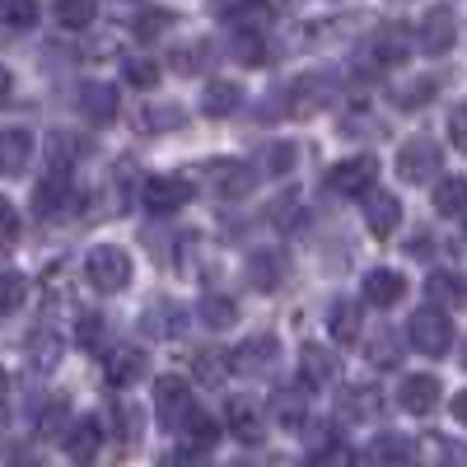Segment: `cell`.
I'll use <instances>...</instances> for the list:
<instances>
[{
  "label": "cell",
  "mask_w": 467,
  "mask_h": 467,
  "mask_svg": "<svg viewBox=\"0 0 467 467\" xmlns=\"http://www.w3.org/2000/svg\"><path fill=\"white\" fill-rule=\"evenodd\" d=\"M85 281H89L99 295H122V290L131 285V257H127V248H117V244L89 248V257H85Z\"/></svg>",
  "instance_id": "obj_1"
},
{
  "label": "cell",
  "mask_w": 467,
  "mask_h": 467,
  "mask_svg": "<svg viewBox=\"0 0 467 467\" xmlns=\"http://www.w3.org/2000/svg\"><path fill=\"white\" fill-rule=\"evenodd\" d=\"M407 341H411V350H420V356H431V360H440V356H449V346H453V323H449V314L444 308H416L411 314V327H407Z\"/></svg>",
  "instance_id": "obj_2"
},
{
  "label": "cell",
  "mask_w": 467,
  "mask_h": 467,
  "mask_svg": "<svg viewBox=\"0 0 467 467\" xmlns=\"http://www.w3.org/2000/svg\"><path fill=\"white\" fill-rule=\"evenodd\" d=\"M374 182H379V160L374 154H350V160H341V164H332L323 173V187L337 192V197H369Z\"/></svg>",
  "instance_id": "obj_3"
},
{
  "label": "cell",
  "mask_w": 467,
  "mask_h": 467,
  "mask_svg": "<svg viewBox=\"0 0 467 467\" xmlns=\"http://www.w3.org/2000/svg\"><path fill=\"white\" fill-rule=\"evenodd\" d=\"M154 411H160V425L164 431H187L192 420H197V398H192V388L182 379H160L154 383Z\"/></svg>",
  "instance_id": "obj_4"
},
{
  "label": "cell",
  "mask_w": 467,
  "mask_h": 467,
  "mask_svg": "<svg viewBox=\"0 0 467 467\" xmlns=\"http://www.w3.org/2000/svg\"><path fill=\"white\" fill-rule=\"evenodd\" d=\"M444 164V150L431 136H411L398 145V178L402 182H431Z\"/></svg>",
  "instance_id": "obj_5"
},
{
  "label": "cell",
  "mask_w": 467,
  "mask_h": 467,
  "mask_svg": "<svg viewBox=\"0 0 467 467\" xmlns=\"http://www.w3.org/2000/svg\"><path fill=\"white\" fill-rule=\"evenodd\" d=\"M458 43V19H453V10H431L420 19V28H416V47L420 52H431V57H444L449 47Z\"/></svg>",
  "instance_id": "obj_6"
},
{
  "label": "cell",
  "mask_w": 467,
  "mask_h": 467,
  "mask_svg": "<svg viewBox=\"0 0 467 467\" xmlns=\"http://www.w3.org/2000/svg\"><path fill=\"white\" fill-rule=\"evenodd\" d=\"M327 99H332V80H327V75H299V80L285 89V112L290 117H314Z\"/></svg>",
  "instance_id": "obj_7"
},
{
  "label": "cell",
  "mask_w": 467,
  "mask_h": 467,
  "mask_svg": "<svg viewBox=\"0 0 467 467\" xmlns=\"http://www.w3.org/2000/svg\"><path fill=\"white\" fill-rule=\"evenodd\" d=\"M140 202L150 206V211H160V215H169V211H182L187 202H192V182L187 178H145V187H140Z\"/></svg>",
  "instance_id": "obj_8"
},
{
  "label": "cell",
  "mask_w": 467,
  "mask_h": 467,
  "mask_svg": "<svg viewBox=\"0 0 467 467\" xmlns=\"http://www.w3.org/2000/svg\"><path fill=\"white\" fill-rule=\"evenodd\" d=\"M398 407L407 416H431L440 407V379L435 374H407L398 383Z\"/></svg>",
  "instance_id": "obj_9"
},
{
  "label": "cell",
  "mask_w": 467,
  "mask_h": 467,
  "mask_svg": "<svg viewBox=\"0 0 467 467\" xmlns=\"http://www.w3.org/2000/svg\"><path fill=\"white\" fill-rule=\"evenodd\" d=\"M365 224H369L374 239H393L398 224H402L398 192H369V197H365Z\"/></svg>",
  "instance_id": "obj_10"
},
{
  "label": "cell",
  "mask_w": 467,
  "mask_h": 467,
  "mask_svg": "<svg viewBox=\"0 0 467 467\" xmlns=\"http://www.w3.org/2000/svg\"><path fill=\"white\" fill-rule=\"evenodd\" d=\"M276 360H281V341L276 337H248L229 356V369H239V374H266Z\"/></svg>",
  "instance_id": "obj_11"
},
{
  "label": "cell",
  "mask_w": 467,
  "mask_h": 467,
  "mask_svg": "<svg viewBox=\"0 0 467 467\" xmlns=\"http://www.w3.org/2000/svg\"><path fill=\"white\" fill-rule=\"evenodd\" d=\"M425 295H431V304L435 308H462L467 304V276L462 271H453V266H435L431 276H425Z\"/></svg>",
  "instance_id": "obj_12"
},
{
  "label": "cell",
  "mask_w": 467,
  "mask_h": 467,
  "mask_svg": "<svg viewBox=\"0 0 467 467\" xmlns=\"http://www.w3.org/2000/svg\"><path fill=\"white\" fill-rule=\"evenodd\" d=\"M402 295H407V276L393 271V266H374L365 276V285H360V299L374 304V308H393Z\"/></svg>",
  "instance_id": "obj_13"
},
{
  "label": "cell",
  "mask_w": 467,
  "mask_h": 467,
  "mask_svg": "<svg viewBox=\"0 0 467 467\" xmlns=\"http://www.w3.org/2000/svg\"><path fill=\"white\" fill-rule=\"evenodd\" d=\"M206 178H211V187L220 192V197H248L253 182H257V169H248L244 160H215L206 169Z\"/></svg>",
  "instance_id": "obj_14"
},
{
  "label": "cell",
  "mask_w": 467,
  "mask_h": 467,
  "mask_svg": "<svg viewBox=\"0 0 467 467\" xmlns=\"http://www.w3.org/2000/svg\"><path fill=\"white\" fill-rule=\"evenodd\" d=\"M365 467H416V444L407 435H379L365 449Z\"/></svg>",
  "instance_id": "obj_15"
},
{
  "label": "cell",
  "mask_w": 467,
  "mask_h": 467,
  "mask_svg": "<svg viewBox=\"0 0 467 467\" xmlns=\"http://www.w3.org/2000/svg\"><path fill=\"white\" fill-rule=\"evenodd\" d=\"M103 449V420L99 416H75L70 431H66V453L80 458V462H94Z\"/></svg>",
  "instance_id": "obj_16"
},
{
  "label": "cell",
  "mask_w": 467,
  "mask_h": 467,
  "mask_svg": "<svg viewBox=\"0 0 467 467\" xmlns=\"http://www.w3.org/2000/svg\"><path fill=\"white\" fill-rule=\"evenodd\" d=\"M33 160V136L24 127H0V173L19 178Z\"/></svg>",
  "instance_id": "obj_17"
},
{
  "label": "cell",
  "mask_w": 467,
  "mask_h": 467,
  "mask_svg": "<svg viewBox=\"0 0 467 467\" xmlns=\"http://www.w3.org/2000/svg\"><path fill=\"white\" fill-rule=\"evenodd\" d=\"M145 374H150V356H145L140 346H117L112 356H108V383H117V388H131Z\"/></svg>",
  "instance_id": "obj_18"
},
{
  "label": "cell",
  "mask_w": 467,
  "mask_h": 467,
  "mask_svg": "<svg viewBox=\"0 0 467 467\" xmlns=\"http://www.w3.org/2000/svg\"><path fill=\"white\" fill-rule=\"evenodd\" d=\"M70 206H75V192H70L66 173H52V178H43V182H37L33 211L43 215V220H57V215H61V211H70Z\"/></svg>",
  "instance_id": "obj_19"
},
{
  "label": "cell",
  "mask_w": 467,
  "mask_h": 467,
  "mask_svg": "<svg viewBox=\"0 0 467 467\" xmlns=\"http://www.w3.org/2000/svg\"><path fill=\"white\" fill-rule=\"evenodd\" d=\"M299 374H304V383H308V388H318V383H337L341 360L332 356V350H323V346H304V350H299Z\"/></svg>",
  "instance_id": "obj_20"
},
{
  "label": "cell",
  "mask_w": 467,
  "mask_h": 467,
  "mask_svg": "<svg viewBox=\"0 0 467 467\" xmlns=\"http://www.w3.org/2000/svg\"><path fill=\"white\" fill-rule=\"evenodd\" d=\"M281 253L276 248H257V253H248V266H244V276H248V285L253 290H276L281 285Z\"/></svg>",
  "instance_id": "obj_21"
},
{
  "label": "cell",
  "mask_w": 467,
  "mask_h": 467,
  "mask_svg": "<svg viewBox=\"0 0 467 467\" xmlns=\"http://www.w3.org/2000/svg\"><path fill=\"white\" fill-rule=\"evenodd\" d=\"M80 112L89 117V122L108 127L112 117H117V89H112V85H103V80H89V85L80 89Z\"/></svg>",
  "instance_id": "obj_22"
},
{
  "label": "cell",
  "mask_w": 467,
  "mask_h": 467,
  "mask_svg": "<svg viewBox=\"0 0 467 467\" xmlns=\"http://www.w3.org/2000/svg\"><path fill=\"white\" fill-rule=\"evenodd\" d=\"M327 337L337 346H350V341H360V304H350V299H337L327 308Z\"/></svg>",
  "instance_id": "obj_23"
},
{
  "label": "cell",
  "mask_w": 467,
  "mask_h": 467,
  "mask_svg": "<svg viewBox=\"0 0 467 467\" xmlns=\"http://www.w3.org/2000/svg\"><path fill=\"white\" fill-rule=\"evenodd\" d=\"M431 202H435V211H440V215H467V178H462V173L440 178Z\"/></svg>",
  "instance_id": "obj_24"
},
{
  "label": "cell",
  "mask_w": 467,
  "mask_h": 467,
  "mask_svg": "<svg viewBox=\"0 0 467 467\" xmlns=\"http://www.w3.org/2000/svg\"><path fill=\"white\" fill-rule=\"evenodd\" d=\"M239 103H244V89L234 85V80H211L206 94H202L206 117H229V112H239Z\"/></svg>",
  "instance_id": "obj_25"
},
{
  "label": "cell",
  "mask_w": 467,
  "mask_h": 467,
  "mask_svg": "<svg viewBox=\"0 0 467 467\" xmlns=\"http://www.w3.org/2000/svg\"><path fill=\"white\" fill-rule=\"evenodd\" d=\"M407 28H379V37H374V61L379 66H398V61H407V52H411V43H407Z\"/></svg>",
  "instance_id": "obj_26"
},
{
  "label": "cell",
  "mask_w": 467,
  "mask_h": 467,
  "mask_svg": "<svg viewBox=\"0 0 467 467\" xmlns=\"http://www.w3.org/2000/svg\"><path fill=\"white\" fill-rule=\"evenodd\" d=\"M224 416H229V431L239 435V440H262V420H257V411L244 402V398H229V407H224Z\"/></svg>",
  "instance_id": "obj_27"
},
{
  "label": "cell",
  "mask_w": 467,
  "mask_h": 467,
  "mask_svg": "<svg viewBox=\"0 0 467 467\" xmlns=\"http://www.w3.org/2000/svg\"><path fill=\"white\" fill-rule=\"evenodd\" d=\"M202 323H206L211 332H229L234 323H239V308H234V299H224V295H211V299L202 304Z\"/></svg>",
  "instance_id": "obj_28"
},
{
  "label": "cell",
  "mask_w": 467,
  "mask_h": 467,
  "mask_svg": "<svg viewBox=\"0 0 467 467\" xmlns=\"http://www.w3.org/2000/svg\"><path fill=\"white\" fill-rule=\"evenodd\" d=\"M182 122H187V112L178 103H160V108H145L140 112V127L145 131H178Z\"/></svg>",
  "instance_id": "obj_29"
},
{
  "label": "cell",
  "mask_w": 467,
  "mask_h": 467,
  "mask_svg": "<svg viewBox=\"0 0 467 467\" xmlns=\"http://www.w3.org/2000/svg\"><path fill=\"white\" fill-rule=\"evenodd\" d=\"M24 299H28V281L19 271H0V318H10Z\"/></svg>",
  "instance_id": "obj_30"
},
{
  "label": "cell",
  "mask_w": 467,
  "mask_h": 467,
  "mask_svg": "<svg viewBox=\"0 0 467 467\" xmlns=\"http://www.w3.org/2000/svg\"><path fill=\"white\" fill-rule=\"evenodd\" d=\"M94 15H99L94 0H57V24H66V28H85V24H94Z\"/></svg>",
  "instance_id": "obj_31"
},
{
  "label": "cell",
  "mask_w": 467,
  "mask_h": 467,
  "mask_svg": "<svg viewBox=\"0 0 467 467\" xmlns=\"http://www.w3.org/2000/svg\"><path fill=\"white\" fill-rule=\"evenodd\" d=\"M0 24L5 28H33L37 24V0H0Z\"/></svg>",
  "instance_id": "obj_32"
},
{
  "label": "cell",
  "mask_w": 467,
  "mask_h": 467,
  "mask_svg": "<svg viewBox=\"0 0 467 467\" xmlns=\"http://www.w3.org/2000/svg\"><path fill=\"white\" fill-rule=\"evenodd\" d=\"M304 407H308L304 388H290V393H276V402H271V411H276V420H281V425H299V420H304Z\"/></svg>",
  "instance_id": "obj_33"
},
{
  "label": "cell",
  "mask_w": 467,
  "mask_h": 467,
  "mask_svg": "<svg viewBox=\"0 0 467 467\" xmlns=\"http://www.w3.org/2000/svg\"><path fill=\"white\" fill-rule=\"evenodd\" d=\"M169 24H173V15H169V10H140V15H136V24H131V33L140 37V43H154V37H160Z\"/></svg>",
  "instance_id": "obj_34"
},
{
  "label": "cell",
  "mask_w": 467,
  "mask_h": 467,
  "mask_svg": "<svg viewBox=\"0 0 467 467\" xmlns=\"http://www.w3.org/2000/svg\"><path fill=\"white\" fill-rule=\"evenodd\" d=\"M145 327L154 337H173V332H182V314H178V308H169V304H154L150 314H145Z\"/></svg>",
  "instance_id": "obj_35"
},
{
  "label": "cell",
  "mask_w": 467,
  "mask_h": 467,
  "mask_svg": "<svg viewBox=\"0 0 467 467\" xmlns=\"http://www.w3.org/2000/svg\"><path fill=\"white\" fill-rule=\"evenodd\" d=\"M206 61H211V43H187V47L173 52V70L178 75H197Z\"/></svg>",
  "instance_id": "obj_36"
},
{
  "label": "cell",
  "mask_w": 467,
  "mask_h": 467,
  "mask_svg": "<svg viewBox=\"0 0 467 467\" xmlns=\"http://www.w3.org/2000/svg\"><path fill=\"white\" fill-rule=\"evenodd\" d=\"M295 164H299V145H295V140L266 145V173H290Z\"/></svg>",
  "instance_id": "obj_37"
},
{
  "label": "cell",
  "mask_w": 467,
  "mask_h": 467,
  "mask_svg": "<svg viewBox=\"0 0 467 467\" xmlns=\"http://www.w3.org/2000/svg\"><path fill=\"white\" fill-rule=\"evenodd\" d=\"M234 57L239 61H248V66H262L266 61V52H262V33H239V43H234Z\"/></svg>",
  "instance_id": "obj_38"
},
{
  "label": "cell",
  "mask_w": 467,
  "mask_h": 467,
  "mask_svg": "<svg viewBox=\"0 0 467 467\" xmlns=\"http://www.w3.org/2000/svg\"><path fill=\"white\" fill-rule=\"evenodd\" d=\"M365 356H369L374 365H398L402 346H393V332H379V337H374V346L365 350Z\"/></svg>",
  "instance_id": "obj_39"
},
{
  "label": "cell",
  "mask_w": 467,
  "mask_h": 467,
  "mask_svg": "<svg viewBox=\"0 0 467 467\" xmlns=\"http://www.w3.org/2000/svg\"><path fill=\"white\" fill-rule=\"evenodd\" d=\"M374 407H379V398L374 393H356V388L341 398V416H374Z\"/></svg>",
  "instance_id": "obj_40"
},
{
  "label": "cell",
  "mask_w": 467,
  "mask_h": 467,
  "mask_svg": "<svg viewBox=\"0 0 467 467\" xmlns=\"http://www.w3.org/2000/svg\"><path fill=\"white\" fill-rule=\"evenodd\" d=\"M127 80L136 89H150V85H160V66L154 61H127Z\"/></svg>",
  "instance_id": "obj_41"
},
{
  "label": "cell",
  "mask_w": 467,
  "mask_h": 467,
  "mask_svg": "<svg viewBox=\"0 0 467 467\" xmlns=\"http://www.w3.org/2000/svg\"><path fill=\"white\" fill-rule=\"evenodd\" d=\"M15 239H19V211L0 197V248H10Z\"/></svg>",
  "instance_id": "obj_42"
},
{
  "label": "cell",
  "mask_w": 467,
  "mask_h": 467,
  "mask_svg": "<svg viewBox=\"0 0 467 467\" xmlns=\"http://www.w3.org/2000/svg\"><path fill=\"white\" fill-rule=\"evenodd\" d=\"M449 140L467 154V103H458V108L449 112Z\"/></svg>",
  "instance_id": "obj_43"
},
{
  "label": "cell",
  "mask_w": 467,
  "mask_h": 467,
  "mask_svg": "<svg viewBox=\"0 0 467 467\" xmlns=\"http://www.w3.org/2000/svg\"><path fill=\"white\" fill-rule=\"evenodd\" d=\"M197 374L202 379H224L229 374V356H220V350H215V356H206V350H202V356H197Z\"/></svg>",
  "instance_id": "obj_44"
},
{
  "label": "cell",
  "mask_w": 467,
  "mask_h": 467,
  "mask_svg": "<svg viewBox=\"0 0 467 467\" xmlns=\"http://www.w3.org/2000/svg\"><path fill=\"white\" fill-rule=\"evenodd\" d=\"M99 337H103V318L99 314H85L80 318V346L85 350H99Z\"/></svg>",
  "instance_id": "obj_45"
},
{
  "label": "cell",
  "mask_w": 467,
  "mask_h": 467,
  "mask_svg": "<svg viewBox=\"0 0 467 467\" xmlns=\"http://www.w3.org/2000/svg\"><path fill=\"white\" fill-rule=\"evenodd\" d=\"M164 467H211V458L202 449H178V453L164 458Z\"/></svg>",
  "instance_id": "obj_46"
},
{
  "label": "cell",
  "mask_w": 467,
  "mask_h": 467,
  "mask_svg": "<svg viewBox=\"0 0 467 467\" xmlns=\"http://www.w3.org/2000/svg\"><path fill=\"white\" fill-rule=\"evenodd\" d=\"M435 89H440L435 80H416V89H407V94H398V103H402V108H416V103H425V99H431Z\"/></svg>",
  "instance_id": "obj_47"
},
{
  "label": "cell",
  "mask_w": 467,
  "mask_h": 467,
  "mask_svg": "<svg viewBox=\"0 0 467 467\" xmlns=\"http://www.w3.org/2000/svg\"><path fill=\"white\" fill-rule=\"evenodd\" d=\"M248 5H253V0H211V15H220V19H239Z\"/></svg>",
  "instance_id": "obj_48"
},
{
  "label": "cell",
  "mask_w": 467,
  "mask_h": 467,
  "mask_svg": "<svg viewBox=\"0 0 467 467\" xmlns=\"http://www.w3.org/2000/svg\"><path fill=\"white\" fill-rule=\"evenodd\" d=\"M61 420H66V402H52V407L43 411V431L57 435V431H61Z\"/></svg>",
  "instance_id": "obj_49"
},
{
  "label": "cell",
  "mask_w": 467,
  "mask_h": 467,
  "mask_svg": "<svg viewBox=\"0 0 467 467\" xmlns=\"http://www.w3.org/2000/svg\"><path fill=\"white\" fill-rule=\"evenodd\" d=\"M117 416H122V435H127V440H140V411L122 407V411H117Z\"/></svg>",
  "instance_id": "obj_50"
},
{
  "label": "cell",
  "mask_w": 467,
  "mask_h": 467,
  "mask_svg": "<svg viewBox=\"0 0 467 467\" xmlns=\"http://www.w3.org/2000/svg\"><path fill=\"white\" fill-rule=\"evenodd\" d=\"M453 416L467 425V393H458V398H453Z\"/></svg>",
  "instance_id": "obj_51"
},
{
  "label": "cell",
  "mask_w": 467,
  "mask_h": 467,
  "mask_svg": "<svg viewBox=\"0 0 467 467\" xmlns=\"http://www.w3.org/2000/svg\"><path fill=\"white\" fill-rule=\"evenodd\" d=\"M10 85H15V80H10V70L0 66V99H10Z\"/></svg>",
  "instance_id": "obj_52"
},
{
  "label": "cell",
  "mask_w": 467,
  "mask_h": 467,
  "mask_svg": "<svg viewBox=\"0 0 467 467\" xmlns=\"http://www.w3.org/2000/svg\"><path fill=\"white\" fill-rule=\"evenodd\" d=\"M5 416H10V411H5V402H0V431H5Z\"/></svg>",
  "instance_id": "obj_53"
},
{
  "label": "cell",
  "mask_w": 467,
  "mask_h": 467,
  "mask_svg": "<svg viewBox=\"0 0 467 467\" xmlns=\"http://www.w3.org/2000/svg\"><path fill=\"white\" fill-rule=\"evenodd\" d=\"M462 369H467V346H462Z\"/></svg>",
  "instance_id": "obj_54"
},
{
  "label": "cell",
  "mask_w": 467,
  "mask_h": 467,
  "mask_svg": "<svg viewBox=\"0 0 467 467\" xmlns=\"http://www.w3.org/2000/svg\"><path fill=\"white\" fill-rule=\"evenodd\" d=\"M462 239H467V224H462Z\"/></svg>",
  "instance_id": "obj_55"
}]
</instances>
